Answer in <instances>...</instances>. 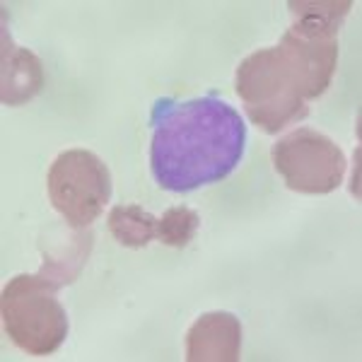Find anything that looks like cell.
Listing matches in <instances>:
<instances>
[{"mask_svg":"<svg viewBox=\"0 0 362 362\" xmlns=\"http://www.w3.org/2000/svg\"><path fill=\"white\" fill-rule=\"evenodd\" d=\"M350 0L290 3L295 22L278 46L254 51L237 66L235 90L244 112L264 133H278L309 114V102L324 95L338 66V29Z\"/></svg>","mask_w":362,"mask_h":362,"instance_id":"obj_1","label":"cell"},{"mask_svg":"<svg viewBox=\"0 0 362 362\" xmlns=\"http://www.w3.org/2000/svg\"><path fill=\"white\" fill-rule=\"evenodd\" d=\"M244 145L247 124L225 99L206 95L155 104L150 169L165 191L186 194L223 181L244 157Z\"/></svg>","mask_w":362,"mask_h":362,"instance_id":"obj_2","label":"cell"},{"mask_svg":"<svg viewBox=\"0 0 362 362\" xmlns=\"http://www.w3.org/2000/svg\"><path fill=\"white\" fill-rule=\"evenodd\" d=\"M58 288L42 278L15 276L3 290V326L10 341L29 355H51L68 336V314Z\"/></svg>","mask_w":362,"mask_h":362,"instance_id":"obj_3","label":"cell"},{"mask_svg":"<svg viewBox=\"0 0 362 362\" xmlns=\"http://www.w3.org/2000/svg\"><path fill=\"white\" fill-rule=\"evenodd\" d=\"M51 206L73 230H87L112 198V174L90 150H66L46 174Z\"/></svg>","mask_w":362,"mask_h":362,"instance_id":"obj_4","label":"cell"},{"mask_svg":"<svg viewBox=\"0 0 362 362\" xmlns=\"http://www.w3.org/2000/svg\"><path fill=\"white\" fill-rule=\"evenodd\" d=\"M271 160L285 186L297 194H331L346 177L343 150L329 136L307 126L273 143Z\"/></svg>","mask_w":362,"mask_h":362,"instance_id":"obj_5","label":"cell"},{"mask_svg":"<svg viewBox=\"0 0 362 362\" xmlns=\"http://www.w3.org/2000/svg\"><path fill=\"white\" fill-rule=\"evenodd\" d=\"M242 348V324L230 312H210L194 321L186 334L189 362H235Z\"/></svg>","mask_w":362,"mask_h":362,"instance_id":"obj_6","label":"cell"},{"mask_svg":"<svg viewBox=\"0 0 362 362\" xmlns=\"http://www.w3.org/2000/svg\"><path fill=\"white\" fill-rule=\"evenodd\" d=\"M3 92H0V99L8 107H17L42 90L44 70L42 61L32 51L17 49L8 34H3Z\"/></svg>","mask_w":362,"mask_h":362,"instance_id":"obj_7","label":"cell"},{"mask_svg":"<svg viewBox=\"0 0 362 362\" xmlns=\"http://www.w3.org/2000/svg\"><path fill=\"white\" fill-rule=\"evenodd\" d=\"M107 225L116 242L131 249L148 247L153 239H157V218L133 203L114 206L109 210Z\"/></svg>","mask_w":362,"mask_h":362,"instance_id":"obj_8","label":"cell"},{"mask_svg":"<svg viewBox=\"0 0 362 362\" xmlns=\"http://www.w3.org/2000/svg\"><path fill=\"white\" fill-rule=\"evenodd\" d=\"M90 247H92V235L90 232H80L75 235L73 239L66 244H61V249L56 251V254H51V251H46L44 256V266L42 271H39V276L49 280L54 288L61 290L63 285L73 283L75 276L80 273V268L87 261V254H90Z\"/></svg>","mask_w":362,"mask_h":362,"instance_id":"obj_9","label":"cell"},{"mask_svg":"<svg viewBox=\"0 0 362 362\" xmlns=\"http://www.w3.org/2000/svg\"><path fill=\"white\" fill-rule=\"evenodd\" d=\"M198 227H201V215L194 208L174 206L157 220V239L167 247L184 249L196 237Z\"/></svg>","mask_w":362,"mask_h":362,"instance_id":"obj_10","label":"cell"}]
</instances>
